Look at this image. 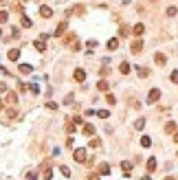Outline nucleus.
Segmentation results:
<instances>
[{
    "mask_svg": "<svg viewBox=\"0 0 178 180\" xmlns=\"http://www.w3.org/2000/svg\"><path fill=\"white\" fill-rule=\"evenodd\" d=\"M73 158H75V162H86V160H88V158H86V149H81V147L75 149V151H73Z\"/></svg>",
    "mask_w": 178,
    "mask_h": 180,
    "instance_id": "1",
    "label": "nucleus"
},
{
    "mask_svg": "<svg viewBox=\"0 0 178 180\" xmlns=\"http://www.w3.org/2000/svg\"><path fill=\"white\" fill-rule=\"evenodd\" d=\"M158 99H160V90L158 88H152V90H149V94H147V101H149V103H156Z\"/></svg>",
    "mask_w": 178,
    "mask_h": 180,
    "instance_id": "2",
    "label": "nucleus"
},
{
    "mask_svg": "<svg viewBox=\"0 0 178 180\" xmlns=\"http://www.w3.org/2000/svg\"><path fill=\"white\" fill-rule=\"evenodd\" d=\"M64 130L68 132V134H73V132L77 130V123H75V119H66V125H64Z\"/></svg>",
    "mask_w": 178,
    "mask_h": 180,
    "instance_id": "3",
    "label": "nucleus"
},
{
    "mask_svg": "<svg viewBox=\"0 0 178 180\" xmlns=\"http://www.w3.org/2000/svg\"><path fill=\"white\" fill-rule=\"evenodd\" d=\"M141 48H143V42H141V40H138V37H136V40H134V42L130 44V50H132V53L136 55V53H141Z\"/></svg>",
    "mask_w": 178,
    "mask_h": 180,
    "instance_id": "4",
    "label": "nucleus"
},
{
    "mask_svg": "<svg viewBox=\"0 0 178 180\" xmlns=\"http://www.w3.org/2000/svg\"><path fill=\"white\" fill-rule=\"evenodd\" d=\"M40 15H42V18H51V15H53V11H51V7H46V4H40Z\"/></svg>",
    "mask_w": 178,
    "mask_h": 180,
    "instance_id": "5",
    "label": "nucleus"
},
{
    "mask_svg": "<svg viewBox=\"0 0 178 180\" xmlns=\"http://www.w3.org/2000/svg\"><path fill=\"white\" fill-rule=\"evenodd\" d=\"M73 77H75V81H86V70H81V68H75Z\"/></svg>",
    "mask_w": 178,
    "mask_h": 180,
    "instance_id": "6",
    "label": "nucleus"
},
{
    "mask_svg": "<svg viewBox=\"0 0 178 180\" xmlns=\"http://www.w3.org/2000/svg\"><path fill=\"white\" fill-rule=\"evenodd\" d=\"M121 169H123V176H132V162L123 160L121 162Z\"/></svg>",
    "mask_w": 178,
    "mask_h": 180,
    "instance_id": "7",
    "label": "nucleus"
},
{
    "mask_svg": "<svg viewBox=\"0 0 178 180\" xmlns=\"http://www.w3.org/2000/svg\"><path fill=\"white\" fill-rule=\"evenodd\" d=\"M18 70L22 72V75H31V72H33V66H31V64H20Z\"/></svg>",
    "mask_w": 178,
    "mask_h": 180,
    "instance_id": "8",
    "label": "nucleus"
},
{
    "mask_svg": "<svg viewBox=\"0 0 178 180\" xmlns=\"http://www.w3.org/2000/svg\"><path fill=\"white\" fill-rule=\"evenodd\" d=\"M143 31H145V26H143L141 22H138V24H134V26H132V33H134L136 37H141V35H143Z\"/></svg>",
    "mask_w": 178,
    "mask_h": 180,
    "instance_id": "9",
    "label": "nucleus"
},
{
    "mask_svg": "<svg viewBox=\"0 0 178 180\" xmlns=\"http://www.w3.org/2000/svg\"><path fill=\"white\" fill-rule=\"evenodd\" d=\"M66 26H68V24H66V22H59V24H57V29H55V33H53V35H64V31H66Z\"/></svg>",
    "mask_w": 178,
    "mask_h": 180,
    "instance_id": "10",
    "label": "nucleus"
},
{
    "mask_svg": "<svg viewBox=\"0 0 178 180\" xmlns=\"http://www.w3.org/2000/svg\"><path fill=\"white\" fill-rule=\"evenodd\" d=\"M7 103H11V105H13V103H18V94H15V92H11V90H7Z\"/></svg>",
    "mask_w": 178,
    "mask_h": 180,
    "instance_id": "11",
    "label": "nucleus"
},
{
    "mask_svg": "<svg viewBox=\"0 0 178 180\" xmlns=\"http://www.w3.org/2000/svg\"><path fill=\"white\" fill-rule=\"evenodd\" d=\"M154 61H156L158 66H165V61H167V57H165L163 53H156V55H154Z\"/></svg>",
    "mask_w": 178,
    "mask_h": 180,
    "instance_id": "12",
    "label": "nucleus"
},
{
    "mask_svg": "<svg viewBox=\"0 0 178 180\" xmlns=\"http://www.w3.org/2000/svg\"><path fill=\"white\" fill-rule=\"evenodd\" d=\"M97 88L101 90V92H108V90H110V83L105 81V79H99V83H97Z\"/></svg>",
    "mask_w": 178,
    "mask_h": 180,
    "instance_id": "13",
    "label": "nucleus"
},
{
    "mask_svg": "<svg viewBox=\"0 0 178 180\" xmlns=\"http://www.w3.org/2000/svg\"><path fill=\"white\" fill-rule=\"evenodd\" d=\"M70 13H77V15H84V13H86V7H84V4H77V7H73V9H70Z\"/></svg>",
    "mask_w": 178,
    "mask_h": 180,
    "instance_id": "14",
    "label": "nucleus"
},
{
    "mask_svg": "<svg viewBox=\"0 0 178 180\" xmlns=\"http://www.w3.org/2000/svg\"><path fill=\"white\" fill-rule=\"evenodd\" d=\"M99 173H101V176H108L110 173V165L108 162H101V165H99Z\"/></svg>",
    "mask_w": 178,
    "mask_h": 180,
    "instance_id": "15",
    "label": "nucleus"
},
{
    "mask_svg": "<svg viewBox=\"0 0 178 180\" xmlns=\"http://www.w3.org/2000/svg\"><path fill=\"white\" fill-rule=\"evenodd\" d=\"M84 134H86V136H92V134H94V125H92V123H86V125H84Z\"/></svg>",
    "mask_w": 178,
    "mask_h": 180,
    "instance_id": "16",
    "label": "nucleus"
},
{
    "mask_svg": "<svg viewBox=\"0 0 178 180\" xmlns=\"http://www.w3.org/2000/svg\"><path fill=\"white\" fill-rule=\"evenodd\" d=\"M9 59H11V61H18V59H20V50H18V48L9 50Z\"/></svg>",
    "mask_w": 178,
    "mask_h": 180,
    "instance_id": "17",
    "label": "nucleus"
},
{
    "mask_svg": "<svg viewBox=\"0 0 178 180\" xmlns=\"http://www.w3.org/2000/svg\"><path fill=\"white\" fill-rule=\"evenodd\" d=\"M33 46H35L37 50H46V42H44V40H35V42H33Z\"/></svg>",
    "mask_w": 178,
    "mask_h": 180,
    "instance_id": "18",
    "label": "nucleus"
},
{
    "mask_svg": "<svg viewBox=\"0 0 178 180\" xmlns=\"http://www.w3.org/2000/svg\"><path fill=\"white\" fill-rule=\"evenodd\" d=\"M119 70H121V75H127V72H130V64H127V61H121Z\"/></svg>",
    "mask_w": 178,
    "mask_h": 180,
    "instance_id": "19",
    "label": "nucleus"
},
{
    "mask_svg": "<svg viewBox=\"0 0 178 180\" xmlns=\"http://www.w3.org/2000/svg\"><path fill=\"white\" fill-rule=\"evenodd\" d=\"M147 171H149V173L156 171V158H149V160H147Z\"/></svg>",
    "mask_w": 178,
    "mask_h": 180,
    "instance_id": "20",
    "label": "nucleus"
},
{
    "mask_svg": "<svg viewBox=\"0 0 178 180\" xmlns=\"http://www.w3.org/2000/svg\"><path fill=\"white\" fill-rule=\"evenodd\" d=\"M136 72H138V77H141V79H145V77L149 75V70H147V68H143V66H138V70H136Z\"/></svg>",
    "mask_w": 178,
    "mask_h": 180,
    "instance_id": "21",
    "label": "nucleus"
},
{
    "mask_svg": "<svg viewBox=\"0 0 178 180\" xmlns=\"http://www.w3.org/2000/svg\"><path fill=\"white\" fill-rule=\"evenodd\" d=\"M116 46H119V40H116V37H112V40H108V48H110V50H114Z\"/></svg>",
    "mask_w": 178,
    "mask_h": 180,
    "instance_id": "22",
    "label": "nucleus"
},
{
    "mask_svg": "<svg viewBox=\"0 0 178 180\" xmlns=\"http://www.w3.org/2000/svg\"><path fill=\"white\" fill-rule=\"evenodd\" d=\"M88 145H90L92 149H97L99 145H101V140H99V138H90V140H88Z\"/></svg>",
    "mask_w": 178,
    "mask_h": 180,
    "instance_id": "23",
    "label": "nucleus"
},
{
    "mask_svg": "<svg viewBox=\"0 0 178 180\" xmlns=\"http://www.w3.org/2000/svg\"><path fill=\"white\" fill-rule=\"evenodd\" d=\"M134 127H136V130H143V127H145V119H136L134 121Z\"/></svg>",
    "mask_w": 178,
    "mask_h": 180,
    "instance_id": "24",
    "label": "nucleus"
},
{
    "mask_svg": "<svg viewBox=\"0 0 178 180\" xmlns=\"http://www.w3.org/2000/svg\"><path fill=\"white\" fill-rule=\"evenodd\" d=\"M165 132H169V134H171V132H176V123H174V121H169L167 125H165Z\"/></svg>",
    "mask_w": 178,
    "mask_h": 180,
    "instance_id": "25",
    "label": "nucleus"
},
{
    "mask_svg": "<svg viewBox=\"0 0 178 180\" xmlns=\"http://www.w3.org/2000/svg\"><path fill=\"white\" fill-rule=\"evenodd\" d=\"M141 145L143 147H149V145H152V138L149 136H141Z\"/></svg>",
    "mask_w": 178,
    "mask_h": 180,
    "instance_id": "26",
    "label": "nucleus"
},
{
    "mask_svg": "<svg viewBox=\"0 0 178 180\" xmlns=\"http://www.w3.org/2000/svg\"><path fill=\"white\" fill-rule=\"evenodd\" d=\"M20 24H22V26H24V29H29V26L33 24V22H31L29 18H24V15H22V20H20Z\"/></svg>",
    "mask_w": 178,
    "mask_h": 180,
    "instance_id": "27",
    "label": "nucleus"
},
{
    "mask_svg": "<svg viewBox=\"0 0 178 180\" xmlns=\"http://www.w3.org/2000/svg\"><path fill=\"white\" fill-rule=\"evenodd\" d=\"M7 116H9V119H15V116H18V110H15V108H9V110H7Z\"/></svg>",
    "mask_w": 178,
    "mask_h": 180,
    "instance_id": "28",
    "label": "nucleus"
},
{
    "mask_svg": "<svg viewBox=\"0 0 178 180\" xmlns=\"http://www.w3.org/2000/svg\"><path fill=\"white\" fill-rule=\"evenodd\" d=\"M86 48H88V50L97 48V40H88V42H86Z\"/></svg>",
    "mask_w": 178,
    "mask_h": 180,
    "instance_id": "29",
    "label": "nucleus"
},
{
    "mask_svg": "<svg viewBox=\"0 0 178 180\" xmlns=\"http://www.w3.org/2000/svg\"><path fill=\"white\" fill-rule=\"evenodd\" d=\"M7 20H9V13L7 11H0V24H4Z\"/></svg>",
    "mask_w": 178,
    "mask_h": 180,
    "instance_id": "30",
    "label": "nucleus"
},
{
    "mask_svg": "<svg viewBox=\"0 0 178 180\" xmlns=\"http://www.w3.org/2000/svg\"><path fill=\"white\" fill-rule=\"evenodd\" d=\"M97 116H99V119H108L110 112H108V110H99V112H97Z\"/></svg>",
    "mask_w": 178,
    "mask_h": 180,
    "instance_id": "31",
    "label": "nucleus"
},
{
    "mask_svg": "<svg viewBox=\"0 0 178 180\" xmlns=\"http://www.w3.org/2000/svg\"><path fill=\"white\" fill-rule=\"evenodd\" d=\"M105 101H108L110 105H114V103H116V99H114V94H110V92L105 94Z\"/></svg>",
    "mask_w": 178,
    "mask_h": 180,
    "instance_id": "32",
    "label": "nucleus"
},
{
    "mask_svg": "<svg viewBox=\"0 0 178 180\" xmlns=\"http://www.w3.org/2000/svg\"><path fill=\"white\" fill-rule=\"evenodd\" d=\"M29 90H31L33 94H37V92H40V88H37V83H29Z\"/></svg>",
    "mask_w": 178,
    "mask_h": 180,
    "instance_id": "33",
    "label": "nucleus"
},
{
    "mask_svg": "<svg viewBox=\"0 0 178 180\" xmlns=\"http://www.w3.org/2000/svg\"><path fill=\"white\" fill-rule=\"evenodd\" d=\"M59 171H62V173H64V176H66V178H68V176H70V169H68V167H66V165H62V167H59Z\"/></svg>",
    "mask_w": 178,
    "mask_h": 180,
    "instance_id": "34",
    "label": "nucleus"
},
{
    "mask_svg": "<svg viewBox=\"0 0 178 180\" xmlns=\"http://www.w3.org/2000/svg\"><path fill=\"white\" fill-rule=\"evenodd\" d=\"M53 178V169H44V180H51Z\"/></svg>",
    "mask_w": 178,
    "mask_h": 180,
    "instance_id": "35",
    "label": "nucleus"
},
{
    "mask_svg": "<svg viewBox=\"0 0 178 180\" xmlns=\"http://www.w3.org/2000/svg\"><path fill=\"white\" fill-rule=\"evenodd\" d=\"M176 13H178L176 7H169V9H167V15H169V18H171V15H176Z\"/></svg>",
    "mask_w": 178,
    "mask_h": 180,
    "instance_id": "36",
    "label": "nucleus"
},
{
    "mask_svg": "<svg viewBox=\"0 0 178 180\" xmlns=\"http://www.w3.org/2000/svg\"><path fill=\"white\" fill-rule=\"evenodd\" d=\"M121 35H123V37H125V35H130V29H127V26H125V24H123V26H121Z\"/></svg>",
    "mask_w": 178,
    "mask_h": 180,
    "instance_id": "37",
    "label": "nucleus"
},
{
    "mask_svg": "<svg viewBox=\"0 0 178 180\" xmlns=\"http://www.w3.org/2000/svg\"><path fill=\"white\" fill-rule=\"evenodd\" d=\"M108 72H110V68H105V66H103V68H99V75H101V77H105Z\"/></svg>",
    "mask_w": 178,
    "mask_h": 180,
    "instance_id": "38",
    "label": "nucleus"
},
{
    "mask_svg": "<svg viewBox=\"0 0 178 180\" xmlns=\"http://www.w3.org/2000/svg\"><path fill=\"white\" fill-rule=\"evenodd\" d=\"M169 79L174 81V83H178V70H174V72H171V77H169Z\"/></svg>",
    "mask_w": 178,
    "mask_h": 180,
    "instance_id": "39",
    "label": "nucleus"
},
{
    "mask_svg": "<svg viewBox=\"0 0 178 180\" xmlns=\"http://www.w3.org/2000/svg\"><path fill=\"white\" fill-rule=\"evenodd\" d=\"M73 99H75V97H73V94H68V97H66V99H64V103H66V105H70V103H73Z\"/></svg>",
    "mask_w": 178,
    "mask_h": 180,
    "instance_id": "40",
    "label": "nucleus"
},
{
    "mask_svg": "<svg viewBox=\"0 0 178 180\" xmlns=\"http://www.w3.org/2000/svg\"><path fill=\"white\" fill-rule=\"evenodd\" d=\"M46 108H48V110H57V103H53V101H48V103H46Z\"/></svg>",
    "mask_w": 178,
    "mask_h": 180,
    "instance_id": "41",
    "label": "nucleus"
},
{
    "mask_svg": "<svg viewBox=\"0 0 178 180\" xmlns=\"http://www.w3.org/2000/svg\"><path fill=\"white\" fill-rule=\"evenodd\" d=\"M11 35H13V37H20V29H11Z\"/></svg>",
    "mask_w": 178,
    "mask_h": 180,
    "instance_id": "42",
    "label": "nucleus"
},
{
    "mask_svg": "<svg viewBox=\"0 0 178 180\" xmlns=\"http://www.w3.org/2000/svg\"><path fill=\"white\" fill-rule=\"evenodd\" d=\"M0 92H7V83H2V81H0Z\"/></svg>",
    "mask_w": 178,
    "mask_h": 180,
    "instance_id": "43",
    "label": "nucleus"
},
{
    "mask_svg": "<svg viewBox=\"0 0 178 180\" xmlns=\"http://www.w3.org/2000/svg\"><path fill=\"white\" fill-rule=\"evenodd\" d=\"M29 180H37V176L35 173H29Z\"/></svg>",
    "mask_w": 178,
    "mask_h": 180,
    "instance_id": "44",
    "label": "nucleus"
},
{
    "mask_svg": "<svg viewBox=\"0 0 178 180\" xmlns=\"http://www.w3.org/2000/svg\"><path fill=\"white\" fill-rule=\"evenodd\" d=\"M90 180H99V176L97 173H90Z\"/></svg>",
    "mask_w": 178,
    "mask_h": 180,
    "instance_id": "45",
    "label": "nucleus"
},
{
    "mask_svg": "<svg viewBox=\"0 0 178 180\" xmlns=\"http://www.w3.org/2000/svg\"><path fill=\"white\" fill-rule=\"evenodd\" d=\"M174 140H176V143H178V132H174Z\"/></svg>",
    "mask_w": 178,
    "mask_h": 180,
    "instance_id": "46",
    "label": "nucleus"
},
{
    "mask_svg": "<svg viewBox=\"0 0 178 180\" xmlns=\"http://www.w3.org/2000/svg\"><path fill=\"white\" fill-rule=\"evenodd\" d=\"M2 108H4V101H2V99H0V110H2Z\"/></svg>",
    "mask_w": 178,
    "mask_h": 180,
    "instance_id": "47",
    "label": "nucleus"
},
{
    "mask_svg": "<svg viewBox=\"0 0 178 180\" xmlns=\"http://www.w3.org/2000/svg\"><path fill=\"white\" fill-rule=\"evenodd\" d=\"M143 180H152V178H149V176H143Z\"/></svg>",
    "mask_w": 178,
    "mask_h": 180,
    "instance_id": "48",
    "label": "nucleus"
},
{
    "mask_svg": "<svg viewBox=\"0 0 178 180\" xmlns=\"http://www.w3.org/2000/svg\"><path fill=\"white\" fill-rule=\"evenodd\" d=\"M165 180H174V178H165Z\"/></svg>",
    "mask_w": 178,
    "mask_h": 180,
    "instance_id": "49",
    "label": "nucleus"
},
{
    "mask_svg": "<svg viewBox=\"0 0 178 180\" xmlns=\"http://www.w3.org/2000/svg\"><path fill=\"white\" fill-rule=\"evenodd\" d=\"M20 2H26V0H20Z\"/></svg>",
    "mask_w": 178,
    "mask_h": 180,
    "instance_id": "50",
    "label": "nucleus"
},
{
    "mask_svg": "<svg viewBox=\"0 0 178 180\" xmlns=\"http://www.w3.org/2000/svg\"><path fill=\"white\" fill-rule=\"evenodd\" d=\"M0 35H2V31H0Z\"/></svg>",
    "mask_w": 178,
    "mask_h": 180,
    "instance_id": "51",
    "label": "nucleus"
}]
</instances>
